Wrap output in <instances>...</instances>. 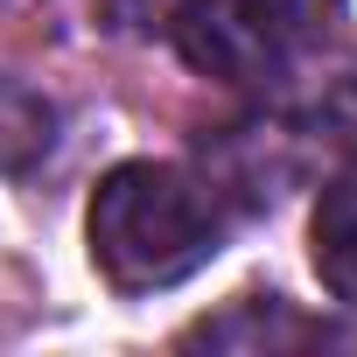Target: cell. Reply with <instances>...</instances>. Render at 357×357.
<instances>
[{
	"instance_id": "cell-1",
	"label": "cell",
	"mask_w": 357,
	"mask_h": 357,
	"mask_svg": "<svg viewBox=\"0 0 357 357\" xmlns=\"http://www.w3.org/2000/svg\"><path fill=\"white\" fill-rule=\"evenodd\" d=\"M84 245L112 294H161L225 252V204L175 161H119L91 190Z\"/></svg>"
},
{
	"instance_id": "cell-2",
	"label": "cell",
	"mask_w": 357,
	"mask_h": 357,
	"mask_svg": "<svg viewBox=\"0 0 357 357\" xmlns=\"http://www.w3.org/2000/svg\"><path fill=\"white\" fill-rule=\"evenodd\" d=\"M175 50L190 70L218 84L266 91L273 77H287L294 22L280 15V0H183L175 8Z\"/></svg>"
},
{
	"instance_id": "cell-3",
	"label": "cell",
	"mask_w": 357,
	"mask_h": 357,
	"mask_svg": "<svg viewBox=\"0 0 357 357\" xmlns=\"http://www.w3.org/2000/svg\"><path fill=\"white\" fill-rule=\"evenodd\" d=\"M308 259H315V280H322L343 308H357V168L336 175V183L315 197Z\"/></svg>"
},
{
	"instance_id": "cell-4",
	"label": "cell",
	"mask_w": 357,
	"mask_h": 357,
	"mask_svg": "<svg viewBox=\"0 0 357 357\" xmlns=\"http://www.w3.org/2000/svg\"><path fill=\"white\" fill-rule=\"evenodd\" d=\"M322 329L301 322L280 294H245L225 315H204L197 329H183V343H211V350H266V343H315Z\"/></svg>"
},
{
	"instance_id": "cell-5",
	"label": "cell",
	"mask_w": 357,
	"mask_h": 357,
	"mask_svg": "<svg viewBox=\"0 0 357 357\" xmlns=\"http://www.w3.org/2000/svg\"><path fill=\"white\" fill-rule=\"evenodd\" d=\"M56 147V105L22 84V77H0V175H22Z\"/></svg>"
},
{
	"instance_id": "cell-6",
	"label": "cell",
	"mask_w": 357,
	"mask_h": 357,
	"mask_svg": "<svg viewBox=\"0 0 357 357\" xmlns=\"http://www.w3.org/2000/svg\"><path fill=\"white\" fill-rule=\"evenodd\" d=\"M315 119H322V133H329L336 147H350V154H357V56H350V63H336V77L322 84Z\"/></svg>"
},
{
	"instance_id": "cell-7",
	"label": "cell",
	"mask_w": 357,
	"mask_h": 357,
	"mask_svg": "<svg viewBox=\"0 0 357 357\" xmlns=\"http://www.w3.org/2000/svg\"><path fill=\"white\" fill-rule=\"evenodd\" d=\"M343 8V0H280V15L294 22V29H315V22H329Z\"/></svg>"
}]
</instances>
